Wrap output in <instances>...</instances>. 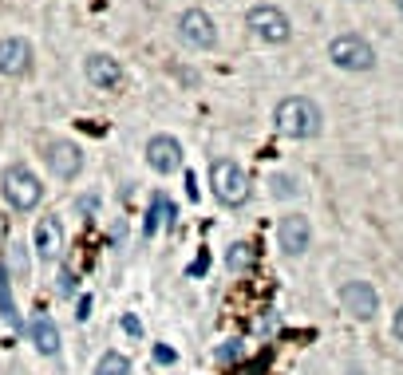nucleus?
<instances>
[{
  "instance_id": "nucleus-1",
  "label": "nucleus",
  "mask_w": 403,
  "mask_h": 375,
  "mask_svg": "<svg viewBox=\"0 0 403 375\" xmlns=\"http://www.w3.org/2000/svg\"><path fill=\"white\" fill-rule=\"evenodd\" d=\"M273 122H277V131L289 134V138H317L324 115H320V107L313 103V99L289 95V99H281V103H277V111H273Z\"/></svg>"
},
{
  "instance_id": "nucleus-2",
  "label": "nucleus",
  "mask_w": 403,
  "mask_h": 375,
  "mask_svg": "<svg viewBox=\"0 0 403 375\" xmlns=\"http://www.w3.org/2000/svg\"><path fill=\"white\" fill-rule=\"evenodd\" d=\"M210 190H214V198H218L221 206H245L249 202V174H245L233 158H218L214 166H210Z\"/></svg>"
},
{
  "instance_id": "nucleus-3",
  "label": "nucleus",
  "mask_w": 403,
  "mask_h": 375,
  "mask_svg": "<svg viewBox=\"0 0 403 375\" xmlns=\"http://www.w3.org/2000/svg\"><path fill=\"white\" fill-rule=\"evenodd\" d=\"M0 190H4V202H8L13 209H20V214L36 209L40 198H44V186H40V178L24 166V162H13V166L4 170V178H0Z\"/></svg>"
},
{
  "instance_id": "nucleus-4",
  "label": "nucleus",
  "mask_w": 403,
  "mask_h": 375,
  "mask_svg": "<svg viewBox=\"0 0 403 375\" xmlns=\"http://www.w3.org/2000/svg\"><path fill=\"white\" fill-rule=\"evenodd\" d=\"M329 60L344 72H368L372 63H376V51L368 44L364 36H336L329 44Z\"/></svg>"
},
{
  "instance_id": "nucleus-5",
  "label": "nucleus",
  "mask_w": 403,
  "mask_h": 375,
  "mask_svg": "<svg viewBox=\"0 0 403 375\" xmlns=\"http://www.w3.org/2000/svg\"><path fill=\"white\" fill-rule=\"evenodd\" d=\"M249 32L257 40H265V44H285L289 40V16L281 8H273V4H257L253 13H249Z\"/></svg>"
},
{
  "instance_id": "nucleus-6",
  "label": "nucleus",
  "mask_w": 403,
  "mask_h": 375,
  "mask_svg": "<svg viewBox=\"0 0 403 375\" xmlns=\"http://www.w3.org/2000/svg\"><path fill=\"white\" fill-rule=\"evenodd\" d=\"M336 296H340L344 312L356 316V320H372V316L379 312V292L372 289L368 280H344Z\"/></svg>"
},
{
  "instance_id": "nucleus-7",
  "label": "nucleus",
  "mask_w": 403,
  "mask_h": 375,
  "mask_svg": "<svg viewBox=\"0 0 403 375\" xmlns=\"http://www.w3.org/2000/svg\"><path fill=\"white\" fill-rule=\"evenodd\" d=\"M277 245H281V253L289 257H301L313 245V225H308L305 214H285L277 221Z\"/></svg>"
},
{
  "instance_id": "nucleus-8",
  "label": "nucleus",
  "mask_w": 403,
  "mask_h": 375,
  "mask_svg": "<svg viewBox=\"0 0 403 375\" xmlns=\"http://www.w3.org/2000/svg\"><path fill=\"white\" fill-rule=\"evenodd\" d=\"M32 72V44L24 36H4L0 40V75L20 79Z\"/></svg>"
},
{
  "instance_id": "nucleus-9",
  "label": "nucleus",
  "mask_w": 403,
  "mask_h": 375,
  "mask_svg": "<svg viewBox=\"0 0 403 375\" xmlns=\"http://www.w3.org/2000/svg\"><path fill=\"white\" fill-rule=\"evenodd\" d=\"M147 166L155 170V174H174V170H182V146H178V138L155 134L147 143Z\"/></svg>"
},
{
  "instance_id": "nucleus-10",
  "label": "nucleus",
  "mask_w": 403,
  "mask_h": 375,
  "mask_svg": "<svg viewBox=\"0 0 403 375\" xmlns=\"http://www.w3.org/2000/svg\"><path fill=\"white\" fill-rule=\"evenodd\" d=\"M178 36H182L186 44H194V48H214V44H218V28H214V20H210L202 8H190V13H182V20H178Z\"/></svg>"
},
{
  "instance_id": "nucleus-11",
  "label": "nucleus",
  "mask_w": 403,
  "mask_h": 375,
  "mask_svg": "<svg viewBox=\"0 0 403 375\" xmlns=\"http://www.w3.org/2000/svg\"><path fill=\"white\" fill-rule=\"evenodd\" d=\"M44 158H48V170L60 182L79 178V170H84V154H79V146H75V143H52Z\"/></svg>"
},
{
  "instance_id": "nucleus-12",
  "label": "nucleus",
  "mask_w": 403,
  "mask_h": 375,
  "mask_svg": "<svg viewBox=\"0 0 403 375\" xmlns=\"http://www.w3.org/2000/svg\"><path fill=\"white\" fill-rule=\"evenodd\" d=\"M84 72L99 91H115V87H123V63L111 60V56H103V51H99V56H87Z\"/></svg>"
},
{
  "instance_id": "nucleus-13",
  "label": "nucleus",
  "mask_w": 403,
  "mask_h": 375,
  "mask_svg": "<svg viewBox=\"0 0 403 375\" xmlns=\"http://www.w3.org/2000/svg\"><path fill=\"white\" fill-rule=\"evenodd\" d=\"M36 253H40V261H60V253H63L60 218H40L36 221Z\"/></svg>"
},
{
  "instance_id": "nucleus-14",
  "label": "nucleus",
  "mask_w": 403,
  "mask_h": 375,
  "mask_svg": "<svg viewBox=\"0 0 403 375\" xmlns=\"http://www.w3.org/2000/svg\"><path fill=\"white\" fill-rule=\"evenodd\" d=\"M28 336H32V344H36L40 356H56V351H60V328L52 324L48 312H36V316H32Z\"/></svg>"
},
{
  "instance_id": "nucleus-15",
  "label": "nucleus",
  "mask_w": 403,
  "mask_h": 375,
  "mask_svg": "<svg viewBox=\"0 0 403 375\" xmlns=\"http://www.w3.org/2000/svg\"><path fill=\"white\" fill-rule=\"evenodd\" d=\"M0 320L13 328V332H20V328H24V320H20V312H16L13 285H8V273H4V269H0Z\"/></svg>"
},
{
  "instance_id": "nucleus-16",
  "label": "nucleus",
  "mask_w": 403,
  "mask_h": 375,
  "mask_svg": "<svg viewBox=\"0 0 403 375\" xmlns=\"http://www.w3.org/2000/svg\"><path fill=\"white\" fill-rule=\"evenodd\" d=\"M91 375H131V360L123 351H103Z\"/></svg>"
},
{
  "instance_id": "nucleus-17",
  "label": "nucleus",
  "mask_w": 403,
  "mask_h": 375,
  "mask_svg": "<svg viewBox=\"0 0 403 375\" xmlns=\"http://www.w3.org/2000/svg\"><path fill=\"white\" fill-rule=\"evenodd\" d=\"M166 218H174V209H171V202H166V198H155V202H150V209H147V237H155V233H159V225Z\"/></svg>"
},
{
  "instance_id": "nucleus-18",
  "label": "nucleus",
  "mask_w": 403,
  "mask_h": 375,
  "mask_svg": "<svg viewBox=\"0 0 403 375\" xmlns=\"http://www.w3.org/2000/svg\"><path fill=\"white\" fill-rule=\"evenodd\" d=\"M226 265H230L233 273H245V269L253 265V249L245 241H233L230 249H226Z\"/></svg>"
},
{
  "instance_id": "nucleus-19",
  "label": "nucleus",
  "mask_w": 403,
  "mask_h": 375,
  "mask_svg": "<svg viewBox=\"0 0 403 375\" xmlns=\"http://www.w3.org/2000/svg\"><path fill=\"white\" fill-rule=\"evenodd\" d=\"M8 265L16 269V277H28V257H24V245L20 241L8 245Z\"/></svg>"
},
{
  "instance_id": "nucleus-20",
  "label": "nucleus",
  "mask_w": 403,
  "mask_h": 375,
  "mask_svg": "<svg viewBox=\"0 0 403 375\" xmlns=\"http://www.w3.org/2000/svg\"><path fill=\"white\" fill-rule=\"evenodd\" d=\"M273 194H277V198H293V194H297L293 178H285V174H277V178H273Z\"/></svg>"
},
{
  "instance_id": "nucleus-21",
  "label": "nucleus",
  "mask_w": 403,
  "mask_h": 375,
  "mask_svg": "<svg viewBox=\"0 0 403 375\" xmlns=\"http://www.w3.org/2000/svg\"><path fill=\"white\" fill-rule=\"evenodd\" d=\"M56 289H60V296H72V292H75V273H72V269H63V273H60V285H56Z\"/></svg>"
},
{
  "instance_id": "nucleus-22",
  "label": "nucleus",
  "mask_w": 403,
  "mask_h": 375,
  "mask_svg": "<svg viewBox=\"0 0 403 375\" xmlns=\"http://www.w3.org/2000/svg\"><path fill=\"white\" fill-rule=\"evenodd\" d=\"M391 332H395V340L403 344V304H400V312H395V320H391Z\"/></svg>"
},
{
  "instance_id": "nucleus-23",
  "label": "nucleus",
  "mask_w": 403,
  "mask_h": 375,
  "mask_svg": "<svg viewBox=\"0 0 403 375\" xmlns=\"http://www.w3.org/2000/svg\"><path fill=\"white\" fill-rule=\"evenodd\" d=\"M155 360H159V363H174V351L171 348H155Z\"/></svg>"
},
{
  "instance_id": "nucleus-24",
  "label": "nucleus",
  "mask_w": 403,
  "mask_h": 375,
  "mask_svg": "<svg viewBox=\"0 0 403 375\" xmlns=\"http://www.w3.org/2000/svg\"><path fill=\"white\" fill-rule=\"evenodd\" d=\"M123 328H127L131 336H139V332H143V328H139V320H134V316H127V320H123Z\"/></svg>"
},
{
  "instance_id": "nucleus-25",
  "label": "nucleus",
  "mask_w": 403,
  "mask_h": 375,
  "mask_svg": "<svg viewBox=\"0 0 403 375\" xmlns=\"http://www.w3.org/2000/svg\"><path fill=\"white\" fill-rule=\"evenodd\" d=\"M87 312H91V296H84V301H79V312H75V316H79V320H84Z\"/></svg>"
}]
</instances>
